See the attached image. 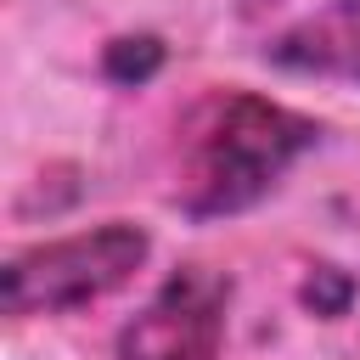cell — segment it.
I'll return each instance as SVG.
<instances>
[{"label":"cell","mask_w":360,"mask_h":360,"mask_svg":"<svg viewBox=\"0 0 360 360\" xmlns=\"http://www.w3.org/2000/svg\"><path fill=\"white\" fill-rule=\"evenodd\" d=\"M309 146H321V124L309 112H292V107L253 96V90L214 96L191 118L174 202L191 219L248 214L253 202H264L281 186V174Z\"/></svg>","instance_id":"1"},{"label":"cell","mask_w":360,"mask_h":360,"mask_svg":"<svg viewBox=\"0 0 360 360\" xmlns=\"http://www.w3.org/2000/svg\"><path fill=\"white\" fill-rule=\"evenodd\" d=\"M152 259V236L129 219H107L96 231H73L56 242H34L6 259V315H73L107 292H118Z\"/></svg>","instance_id":"2"},{"label":"cell","mask_w":360,"mask_h":360,"mask_svg":"<svg viewBox=\"0 0 360 360\" xmlns=\"http://www.w3.org/2000/svg\"><path fill=\"white\" fill-rule=\"evenodd\" d=\"M225 315H231V281L219 270L186 264L174 270L141 315L118 332V360H219L225 349Z\"/></svg>","instance_id":"3"},{"label":"cell","mask_w":360,"mask_h":360,"mask_svg":"<svg viewBox=\"0 0 360 360\" xmlns=\"http://www.w3.org/2000/svg\"><path fill=\"white\" fill-rule=\"evenodd\" d=\"M264 62L281 73L360 84V0H326V6L304 11L292 28H281L264 45Z\"/></svg>","instance_id":"4"},{"label":"cell","mask_w":360,"mask_h":360,"mask_svg":"<svg viewBox=\"0 0 360 360\" xmlns=\"http://www.w3.org/2000/svg\"><path fill=\"white\" fill-rule=\"evenodd\" d=\"M169 62V45L158 39V34H118L107 51H101V73L112 79V84H146L158 68Z\"/></svg>","instance_id":"5"},{"label":"cell","mask_w":360,"mask_h":360,"mask_svg":"<svg viewBox=\"0 0 360 360\" xmlns=\"http://www.w3.org/2000/svg\"><path fill=\"white\" fill-rule=\"evenodd\" d=\"M304 304L315 315H343L354 304V276H343L338 264H315V276L304 281Z\"/></svg>","instance_id":"6"}]
</instances>
